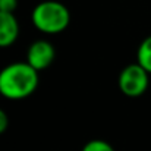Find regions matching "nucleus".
Returning a JSON list of instances; mask_svg holds the SVG:
<instances>
[{"label": "nucleus", "mask_w": 151, "mask_h": 151, "mask_svg": "<svg viewBox=\"0 0 151 151\" xmlns=\"http://www.w3.org/2000/svg\"><path fill=\"white\" fill-rule=\"evenodd\" d=\"M40 76L28 62H15L0 70V96L7 100H22L38 88Z\"/></svg>", "instance_id": "nucleus-1"}, {"label": "nucleus", "mask_w": 151, "mask_h": 151, "mask_svg": "<svg viewBox=\"0 0 151 151\" xmlns=\"http://www.w3.org/2000/svg\"><path fill=\"white\" fill-rule=\"evenodd\" d=\"M32 25L43 34L56 35L63 32L70 24L69 9L56 0H44L31 12Z\"/></svg>", "instance_id": "nucleus-2"}, {"label": "nucleus", "mask_w": 151, "mask_h": 151, "mask_svg": "<svg viewBox=\"0 0 151 151\" xmlns=\"http://www.w3.org/2000/svg\"><path fill=\"white\" fill-rule=\"evenodd\" d=\"M150 72L145 70L138 62L126 65L117 78L119 90L126 97H139L142 96L150 85Z\"/></svg>", "instance_id": "nucleus-3"}, {"label": "nucleus", "mask_w": 151, "mask_h": 151, "mask_svg": "<svg viewBox=\"0 0 151 151\" xmlns=\"http://www.w3.org/2000/svg\"><path fill=\"white\" fill-rule=\"evenodd\" d=\"M54 56H56V50L50 41L35 40L29 44L27 50V62L40 72V70L47 69L53 63Z\"/></svg>", "instance_id": "nucleus-4"}, {"label": "nucleus", "mask_w": 151, "mask_h": 151, "mask_svg": "<svg viewBox=\"0 0 151 151\" xmlns=\"http://www.w3.org/2000/svg\"><path fill=\"white\" fill-rule=\"evenodd\" d=\"M19 37V22L13 12L0 10V49L10 47Z\"/></svg>", "instance_id": "nucleus-5"}, {"label": "nucleus", "mask_w": 151, "mask_h": 151, "mask_svg": "<svg viewBox=\"0 0 151 151\" xmlns=\"http://www.w3.org/2000/svg\"><path fill=\"white\" fill-rule=\"evenodd\" d=\"M137 62L151 73V35L141 41L137 50Z\"/></svg>", "instance_id": "nucleus-6"}, {"label": "nucleus", "mask_w": 151, "mask_h": 151, "mask_svg": "<svg viewBox=\"0 0 151 151\" xmlns=\"http://www.w3.org/2000/svg\"><path fill=\"white\" fill-rule=\"evenodd\" d=\"M81 151H114V148L104 139H91L82 147Z\"/></svg>", "instance_id": "nucleus-7"}, {"label": "nucleus", "mask_w": 151, "mask_h": 151, "mask_svg": "<svg viewBox=\"0 0 151 151\" xmlns=\"http://www.w3.org/2000/svg\"><path fill=\"white\" fill-rule=\"evenodd\" d=\"M18 7V0H0V10L15 12Z\"/></svg>", "instance_id": "nucleus-8"}, {"label": "nucleus", "mask_w": 151, "mask_h": 151, "mask_svg": "<svg viewBox=\"0 0 151 151\" xmlns=\"http://www.w3.org/2000/svg\"><path fill=\"white\" fill-rule=\"evenodd\" d=\"M9 126V117L3 109H0V134H3Z\"/></svg>", "instance_id": "nucleus-9"}]
</instances>
